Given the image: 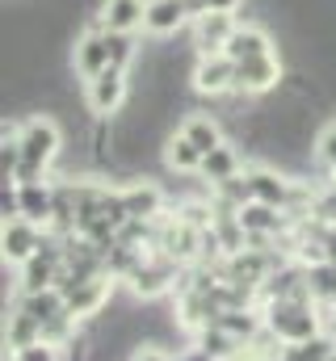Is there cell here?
<instances>
[{
    "instance_id": "obj_2",
    "label": "cell",
    "mask_w": 336,
    "mask_h": 361,
    "mask_svg": "<svg viewBox=\"0 0 336 361\" xmlns=\"http://www.w3.org/2000/svg\"><path fill=\"white\" fill-rule=\"evenodd\" d=\"M324 319L316 315V298H269L265 302V332L277 345H303L311 336H320Z\"/></svg>"
},
{
    "instance_id": "obj_10",
    "label": "cell",
    "mask_w": 336,
    "mask_h": 361,
    "mask_svg": "<svg viewBox=\"0 0 336 361\" xmlns=\"http://www.w3.org/2000/svg\"><path fill=\"white\" fill-rule=\"evenodd\" d=\"M148 21V0H101L92 25L109 34H135Z\"/></svg>"
},
{
    "instance_id": "obj_13",
    "label": "cell",
    "mask_w": 336,
    "mask_h": 361,
    "mask_svg": "<svg viewBox=\"0 0 336 361\" xmlns=\"http://www.w3.org/2000/svg\"><path fill=\"white\" fill-rule=\"evenodd\" d=\"M17 197H21V219H30L38 227H51V219H55V185L51 180L17 185Z\"/></svg>"
},
{
    "instance_id": "obj_26",
    "label": "cell",
    "mask_w": 336,
    "mask_h": 361,
    "mask_svg": "<svg viewBox=\"0 0 336 361\" xmlns=\"http://www.w3.org/2000/svg\"><path fill=\"white\" fill-rule=\"evenodd\" d=\"M13 361H64V349H59V345L38 341V345H30V349H17Z\"/></svg>"
},
{
    "instance_id": "obj_11",
    "label": "cell",
    "mask_w": 336,
    "mask_h": 361,
    "mask_svg": "<svg viewBox=\"0 0 336 361\" xmlns=\"http://www.w3.org/2000/svg\"><path fill=\"white\" fill-rule=\"evenodd\" d=\"M72 68L80 72L84 80H92V76H101V72L109 68V42H105V30L88 25L80 38L72 42Z\"/></svg>"
},
{
    "instance_id": "obj_4",
    "label": "cell",
    "mask_w": 336,
    "mask_h": 361,
    "mask_svg": "<svg viewBox=\"0 0 336 361\" xmlns=\"http://www.w3.org/2000/svg\"><path fill=\"white\" fill-rule=\"evenodd\" d=\"M126 97H131V80H126L122 68H105L101 76L84 80V105H88L92 118H109V114H118V109L126 105Z\"/></svg>"
},
{
    "instance_id": "obj_23",
    "label": "cell",
    "mask_w": 336,
    "mask_h": 361,
    "mask_svg": "<svg viewBox=\"0 0 336 361\" xmlns=\"http://www.w3.org/2000/svg\"><path fill=\"white\" fill-rule=\"evenodd\" d=\"M4 341H8V349L17 353V349H30V345H38L42 341V324L38 319H30L25 311H17L13 319H8V328H4Z\"/></svg>"
},
{
    "instance_id": "obj_30",
    "label": "cell",
    "mask_w": 336,
    "mask_h": 361,
    "mask_svg": "<svg viewBox=\"0 0 336 361\" xmlns=\"http://www.w3.org/2000/svg\"><path fill=\"white\" fill-rule=\"evenodd\" d=\"M328 307H332V315H336V302H328Z\"/></svg>"
},
{
    "instance_id": "obj_24",
    "label": "cell",
    "mask_w": 336,
    "mask_h": 361,
    "mask_svg": "<svg viewBox=\"0 0 336 361\" xmlns=\"http://www.w3.org/2000/svg\"><path fill=\"white\" fill-rule=\"evenodd\" d=\"M105 42H109V68L131 72L135 59H139V42H135V34H109V30H105Z\"/></svg>"
},
{
    "instance_id": "obj_12",
    "label": "cell",
    "mask_w": 336,
    "mask_h": 361,
    "mask_svg": "<svg viewBox=\"0 0 336 361\" xmlns=\"http://www.w3.org/2000/svg\"><path fill=\"white\" fill-rule=\"evenodd\" d=\"M189 21H193L189 0H148V21H143V30H148V34L168 38V34L185 30Z\"/></svg>"
},
{
    "instance_id": "obj_29",
    "label": "cell",
    "mask_w": 336,
    "mask_h": 361,
    "mask_svg": "<svg viewBox=\"0 0 336 361\" xmlns=\"http://www.w3.org/2000/svg\"><path fill=\"white\" fill-rule=\"evenodd\" d=\"M176 361H215V357H210V353H202V349H185Z\"/></svg>"
},
{
    "instance_id": "obj_6",
    "label": "cell",
    "mask_w": 336,
    "mask_h": 361,
    "mask_svg": "<svg viewBox=\"0 0 336 361\" xmlns=\"http://www.w3.org/2000/svg\"><path fill=\"white\" fill-rule=\"evenodd\" d=\"M236 13H202L189 21V34H193V55H223L227 51V38L236 34Z\"/></svg>"
},
{
    "instance_id": "obj_18",
    "label": "cell",
    "mask_w": 336,
    "mask_h": 361,
    "mask_svg": "<svg viewBox=\"0 0 336 361\" xmlns=\"http://www.w3.org/2000/svg\"><path fill=\"white\" fill-rule=\"evenodd\" d=\"M17 311H25V315H30V319H38V324H51L55 315H64V311H68V298H64V290H59V286H51V290L21 294Z\"/></svg>"
},
{
    "instance_id": "obj_25",
    "label": "cell",
    "mask_w": 336,
    "mask_h": 361,
    "mask_svg": "<svg viewBox=\"0 0 336 361\" xmlns=\"http://www.w3.org/2000/svg\"><path fill=\"white\" fill-rule=\"evenodd\" d=\"M316 160H320L328 173H336V122H328V126L316 135Z\"/></svg>"
},
{
    "instance_id": "obj_16",
    "label": "cell",
    "mask_w": 336,
    "mask_h": 361,
    "mask_svg": "<svg viewBox=\"0 0 336 361\" xmlns=\"http://www.w3.org/2000/svg\"><path fill=\"white\" fill-rule=\"evenodd\" d=\"M122 202H126L131 219H148V223H156V219L164 214V189L152 185V180H135V185H126V189H122Z\"/></svg>"
},
{
    "instance_id": "obj_22",
    "label": "cell",
    "mask_w": 336,
    "mask_h": 361,
    "mask_svg": "<svg viewBox=\"0 0 336 361\" xmlns=\"http://www.w3.org/2000/svg\"><path fill=\"white\" fill-rule=\"evenodd\" d=\"M286 361H332L336 357V336L328 332H320V336H311V341H303V345H286Z\"/></svg>"
},
{
    "instance_id": "obj_21",
    "label": "cell",
    "mask_w": 336,
    "mask_h": 361,
    "mask_svg": "<svg viewBox=\"0 0 336 361\" xmlns=\"http://www.w3.org/2000/svg\"><path fill=\"white\" fill-rule=\"evenodd\" d=\"M307 290L316 302H336V261H316L307 265Z\"/></svg>"
},
{
    "instance_id": "obj_9",
    "label": "cell",
    "mask_w": 336,
    "mask_h": 361,
    "mask_svg": "<svg viewBox=\"0 0 336 361\" xmlns=\"http://www.w3.org/2000/svg\"><path fill=\"white\" fill-rule=\"evenodd\" d=\"M248 185H252V202H265V206H277V210H290V202H294V180L273 164L248 169Z\"/></svg>"
},
{
    "instance_id": "obj_1",
    "label": "cell",
    "mask_w": 336,
    "mask_h": 361,
    "mask_svg": "<svg viewBox=\"0 0 336 361\" xmlns=\"http://www.w3.org/2000/svg\"><path fill=\"white\" fill-rule=\"evenodd\" d=\"M17 143H21V169H17L13 185L47 180L51 164H55L59 152H64V130H59V122L47 118V114H42V118H25V122L17 126Z\"/></svg>"
},
{
    "instance_id": "obj_7",
    "label": "cell",
    "mask_w": 336,
    "mask_h": 361,
    "mask_svg": "<svg viewBox=\"0 0 336 361\" xmlns=\"http://www.w3.org/2000/svg\"><path fill=\"white\" fill-rule=\"evenodd\" d=\"M189 80H193V89L206 92V97H232L236 92V63L227 59V55H202V59H193V72H189Z\"/></svg>"
},
{
    "instance_id": "obj_19",
    "label": "cell",
    "mask_w": 336,
    "mask_h": 361,
    "mask_svg": "<svg viewBox=\"0 0 336 361\" xmlns=\"http://www.w3.org/2000/svg\"><path fill=\"white\" fill-rule=\"evenodd\" d=\"M244 173V160H240V152L232 147V143H223V147H215L206 160H202V177L210 180V185H223V180L240 177Z\"/></svg>"
},
{
    "instance_id": "obj_28",
    "label": "cell",
    "mask_w": 336,
    "mask_h": 361,
    "mask_svg": "<svg viewBox=\"0 0 336 361\" xmlns=\"http://www.w3.org/2000/svg\"><path fill=\"white\" fill-rule=\"evenodd\" d=\"M244 0H206V13H236Z\"/></svg>"
},
{
    "instance_id": "obj_15",
    "label": "cell",
    "mask_w": 336,
    "mask_h": 361,
    "mask_svg": "<svg viewBox=\"0 0 336 361\" xmlns=\"http://www.w3.org/2000/svg\"><path fill=\"white\" fill-rule=\"evenodd\" d=\"M172 277H176L172 261H168V257H156V261H143V265L131 273L126 281H131L135 298H160L168 286H172Z\"/></svg>"
},
{
    "instance_id": "obj_31",
    "label": "cell",
    "mask_w": 336,
    "mask_h": 361,
    "mask_svg": "<svg viewBox=\"0 0 336 361\" xmlns=\"http://www.w3.org/2000/svg\"><path fill=\"white\" fill-rule=\"evenodd\" d=\"M332 177H336V173H332Z\"/></svg>"
},
{
    "instance_id": "obj_3",
    "label": "cell",
    "mask_w": 336,
    "mask_h": 361,
    "mask_svg": "<svg viewBox=\"0 0 336 361\" xmlns=\"http://www.w3.org/2000/svg\"><path fill=\"white\" fill-rule=\"evenodd\" d=\"M59 290H64L68 311H72L76 319H92V315H101V311L109 307V298H114V277H109V273L68 277V281H59Z\"/></svg>"
},
{
    "instance_id": "obj_20",
    "label": "cell",
    "mask_w": 336,
    "mask_h": 361,
    "mask_svg": "<svg viewBox=\"0 0 336 361\" xmlns=\"http://www.w3.org/2000/svg\"><path fill=\"white\" fill-rule=\"evenodd\" d=\"M202 160H206V156H202L181 130L164 139V164L172 169V173H202Z\"/></svg>"
},
{
    "instance_id": "obj_27",
    "label": "cell",
    "mask_w": 336,
    "mask_h": 361,
    "mask_svg": "<svg viewBox=\"0 0 336 361\" xmlns=\"http://www.w3.org/2000/svg\"><path fill=\"white\" fill-rule=\"evenodd\" d=\"M0 219H4V223H8V219H21V197H17V185H13V180L0 189Z\"/></svg>"
},
{
    "instance_id": "obj_14",
    "label": "cell",
    "mask_w": 336,
    "mask_h": 361,
    "mask_svg": "<svg viewBox=\"0 0 336 361\" xmlns=\"http://www.w3.org/2000/svg\"><path fill=\"white\" fill-rule=\"evenodd\" d=\"M232 63H244V59H260V55H273V38L260 30V25H252V21H240L236 25V34L227 38V51H223Z\"/></svg>"
},
{
    "instance_id": "obj_5",
    "label": "cell",
    "mask_w": 336,
    "mask_h": 361,
    "mask_svg": "<svg viewBox=\"0 0 336 361\" xmlns=\"http://www.w3.org/2000/svg\"><path fill=\"white\" fill-rule=\"evenodd\" d=\"M42 240H47V227H38L30 219H8L0 227V252H4L8 265H25L30 257H38Z\"/></svg>"
},
{
    "instance_id": "obj_8",
    "label": "cell",
    "mask_w": 336,
    "mask_h": 361,
    "mask_svg": "<svg viewBox=\"0 0 336 361\" xmlns=\"http://www.w3.org/2000/svg\"><path fill=\"white\" fill-rule=\"evenodd\" d=\"M282 85V63L277 55H260V59H244L236 63V92L240 97H265Z\"/></svg>"
},
{
    "instance_id": "obj_17",
    "label": "cell",
    "mask_w": 336,
    "mask_h": 361,
    "mask_svg": "<svg viewBox=\"0 0 336 361\" xmlns=\"http://www.w3.org/2000/svg\"><path fill=\"white\" fill-rule=\"evenodd\" d=\"M181 135L202 152V156H210L215 147H223L227 139H223V122L219 118H210V114H189L185 122H181Z\"/></svg>"
}]
</instances>
